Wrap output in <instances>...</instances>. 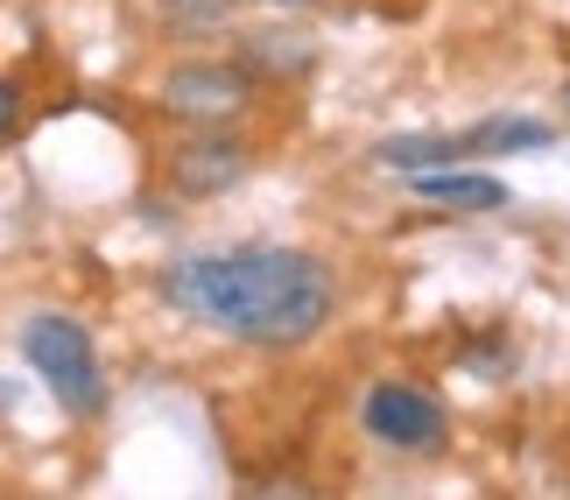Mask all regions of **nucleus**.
Returning a JSON list of instances; mask_svg holds the SVG:
<instances>
[{
  "label": "nucleus",
  "instance_id": "1",
  "mask_svg": "<svg viewBox=\"0 0 570 500\" xmlns=\"http://www.w3.org/2000/svg\"><path fill=\"white\" fill-rule=\"evenodd\" d=\"M163 303L212 332H226L261 353L311 345L338 311V282L317 254L296 247H233V254H197L163 275Z\"/></svg>",
  "mask_w": 570,
  "mask_h": 500
},
{
  "label": "nucleus",
  "instance_id": "2",
  "mask_svg": "<svg viewBox=\"0 0 570 500\" xmlns=\"http://www.w3.org/2000/svg\"><path fill=\"white\" fill-rule=\"evenodd\" d=\"M21 353H29V366L50 381V395L71 409V416L92 423L106 409V366H99V345L78 317H63V311L29 317L21 324Z\"/></svg>",
  "mask_w": 570,
  "mask_h": 500
},
{
  "label": "nucleus",
  "instance_id": "3",
  "mask_svg": "<svg viewBox=\"0 0 570 500\" xmlns=\"http://www.w3.org/2000/svg\"><path fill=\"white\" fill-rule=\"evenodd\" d=\"M360 423H366L374 444L402 451V459H436L444 438H451L444 402H436L430 388H415V381H374L366 402H360Z\"/></svg>",
  "mask_w": 570,
  "mask_h": 500
},
{
  "label": "nucleus",
  "instance_id": "4",
  "mask_svg": "<svg viewBox=\"0 0 570 500\" xmlns=\"http://www.w3.org/2000/svg\"><path fill=\"white\" fill-rule=\"evenodd\" d=\"M156 106L169 120H190V127H226L254 106V71L247 63H212V57H190L177 63L163 85H156Z\"/></svg>",
  "mask_w": 570,
  "mask_h": 500
},
{
  "label": "nucleus",
  "instance_id": "5",
  "mask_svg": "<svg viewBox=\"0 0 570 500\" xmlns=\"http://www.w3.org/2000/svg\"><path fill=\"white\" fill-rule=\"evenodd\" d=\"M247 141L233 135H190L177 148V190H190V198H212V190H233L239 177H247Z\"/></svg>",
  "mask_w": 570,
  "mask_h": 500
},
{
  "label": "nucleus",
  "instance_id": "6",
  "mask_svg": "<svg viewBox=\"0 0 570 500\" xmlns=\"http://www.w3.org/2000/svg\"><path fill=\"white\" fill-rule=\"evenodd\" d=\"M415 198L451 205V212H500V205H508V184H500V177H451V169H423V177H415Z\"/></svg>",
  "mask_w": 570,
  "mask_h": 500
},
{
  "label": "nucleus",
  "instance_id": "7",
  "mask_svg": "<svg viewBox=\"0 0 570 500\" xmlns=\"http://www.w3.org/2000/svg\"><path fill=\"white\" fill-rule=\"evenodd\" d=\"M374 156L387 169H402V177H423V169H444L458 156H472V148H465V135H394V141L374 148Z\"/></svg>",
  "mask_w": 570,
  "mask_h": 500
},
{
  "label": "nucleus",
  "instance_id": "8",
  "mask_svg": "<svg viewBox=\"0 0 570 500\" xmlns=\"http://www.w3.org/2000/svg\"><path fill=\"white\" fill-rule=\"evenodd\" d=\"M465 148L487 156V148H550V120H479L465 127Z\"/></svg>",
  "mask_w": 570,
  "mask_h": 500
},
{
  "label": "nucleus",
  "instance_id": "9",
  "mask_svg": "<svg viewBox=\"0 0 570 500\" xmlns=\"http://www.w3.org/2000/svg\"><path fill=\"white\" fill-rule=\"evenodd\" d=\"M169 29H212V21H226L239 0H156Z\"/></svg>",
  "mask_w": 570,
  "mask_h": 500
},
{
  "label": "nucleus",
  "instance_id": "10",
  "mask_svg": "<svg viewBox=\"0 0 570 500\" xmlns=\"http://www.w3.org/2000/svg\"><path fill=\"white\" fill-rule=\"evenodd\" d=\"M14 114H21V85H14V78H0V141L14 135Z\"/></svg>",
  "mask_w": 570,
  "mask_h": 500
},
{
  "label": "nucleus",
  "instance_id": "11",
  "mask_svg": "<svg viewBox=\"0 0 570 500\" xmlns=\"http://www.w3.org/2000/svg\"><path fill=\"white\" fill-rule=\"evenodd\" d=\"M268 8H317V0H268Z\"/></svg>",
  "mask_w": 570,
  "mask_h": 500
},
{
  "label": "nucleus",
  "instance_id": "12",
  "mask_svg": "<svg viewBox=\"0 0 570 500\" xmlns=\"http://www.w3.org/2000/svg\"><path fill=\"white\" fill-rule=\"evenodd\" d=\"M563 106H570V85H563Z\"/></svg>",
  "mask_w": 570,
  "mask_h": 500
}]
</instances>
